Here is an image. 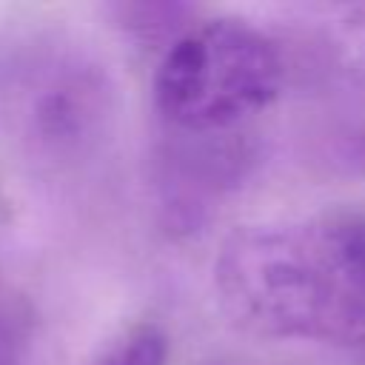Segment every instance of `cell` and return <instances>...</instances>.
<instances>
[{
  "label": "cell",
  "mask_w": 365,
  "mask_h": 365,
  "mask_svg": "<svg viewBox=\"0 0 365 365\" xmlns=\"http://www.w3.org/2000/svg\"><path fill=\"white\" fill-rule=\"evenodd\" d=\"M214 285L257 336L365 345V217L242 225L214 259Z\"/></svg>",
  "instance_id": "obj_1"
},
{
  "label": "cell",
  "mask_w": 365,
  "mask_h": 365,
  "mask_svg": "<svg viewBox=\"0 0 365 365\" xmlns=\"http://www.w3.org/2000/svg\"><path fill=\"white\" fill-rule=\"evenodd\" d=\"M279 83L274 43L254 26L222 17L168 46L154 71V103L177 128L217 131L262 111Z\"/></svg>",
  "instance_id": "obj_2"
},
{
  "label": "cell",
  "mask_w": 365,
  "mask_h": 365,
  "mask_svg": "<svg viewBox=\"0 0 365 365\" xmlns=\"http://www.w3.org/2000/svg\"><path fill=\"white\" fill-rule=\"evenodd\" d=\"M168 359V339L154 325H140L123 334L97 365H165Z\"/></svg>",
  "instance_id": "obj_3"
},
{
  "label": "cell",
  "mask_w": 365,
  "mask_h": 365,
  "mask_svg": "<svg viewBox=\"0 0 365 365\" xmlns=\"http://www.w3.org/2000/svg\"><path fill=\"white\" fill-rule=\"evenodd\" d=\"M0 365H23L20 359V342L11 331V325L0 317Z\"/></svg>",
  "instance_id": "obj_4"
}]
</instances>
